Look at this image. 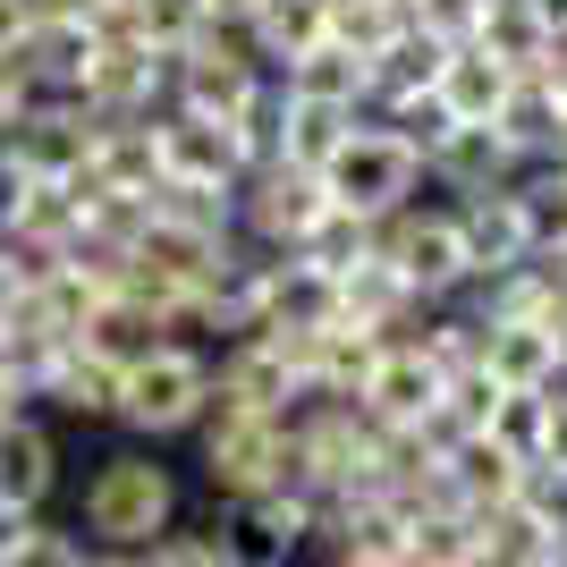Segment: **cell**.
Returning a JSON list of instances; mask_svg holds the SVG:
<instances>
[{"label":"cell","mask_w":567,"mask_h":567,"mask_svg":"<svg viewBox=\"0 0 567 567\" xmlns=\"http://www.w3.org/2000/svg\"><path fill=\"white\" fill-rule=\"evenodd\" d=\"M322 213H331V204H322V178L297 169V162H262V169H246V187H237V237L262 246V255H297Z\"/></svg>","instance_id":"9c48e42d"},{"label":"cell","mask_w":567,"mask_h":567,"mask_svg":"<svg viewBox=\"0 0 567 567\" xmlns=\"http://www.w3.org/2000/svg\"><path fill=\"white\" fill-rule=\"evenodd\" d=\"M69 348H76V339H60L51 322H34V313H9V331H0V373L18 381V399L34 406V399L51 390V373L69 364Z\"/></svg>","instance_id":"f1b7e54d"},{"label":"cell","mask_w":567,"mask_h":567,"mask_svg":"<svg viewBox=\"0 0 567 567\" xmlns=\"http://www.w3.org/2000/svg\"><path fill=\"white\" fill-rule=\"evenodd\" d=\"M508 85H517V76L466 43V51H450V60H441V85H432V102L450 111V127H492L499 102H508Z\"/></svg>","instance_id":"83f0119b"},{"label":"cell","mask_w":567,"mask_h":567,"mask_svg":"<svg viewBox=\"0 0 567 567\" xmlns=\"http://www.w3.org/2000/svg\"><path fill=\"white\" fill-rule=\"evenodd\" d=\"M25 102H34V76H25V60L18 51H0V136L25 118Z\"/></svg>","instance_id":"b9f144b4"},{"label":"cell","mask_w":567,"mask_h":567,"mask_svg":"<svg viewBox=\"0 0 567 567\" xmlns=\"http://www.w3.org/2000/svg\"><path fill=\"white\" fill-rule=\"evenodd\" d=\"M69 525L94 550H153L162 534L187 525V474L169 466V450H144V441H111L102 457H85L69 492Z\"/></svg>","instance_id":"6da1fadb"},{"label":"cell","mask_w":567,"mask_h":567,"mask_svg":"<svg viewBox=\"0 0 567 567\" xmlns=\"http://www.w3.org/2000/svg\"><path fill=\"white\" fill-rule=\"evenodd\" d=\"M271 85H280L288 102H331V111H355V118H364V60H355L348 43H313L306 60L271 69Z\"/></svg>","instance_id":"4316f807"},{"label":"cell","mask_w":567,"mask_h":567,"mask_svg":"<svg viewBox=\"0 0 567 567\" xmlns=\"http://www.w3.org/2000/svg\"><path fill=\"white\" fill-rule=\"evenodd\" d=\"M69 492V441L51 415H18L0 432V508H25V517H51V499Z\"/></svg>","instance_id":"4fadbf2b"},{"label":"cell","mask_w":567,"mask_h":567,"mask_svg":"<svg viewBox=\"0 0 567 567\" xmlns=\"http://www.w3.org/2000/svg\"><path fill=\"white\" fill-rule=\"evenodd\" d=\"M0 331H9V322H0Z\"/></svg>","instance_id":"db71d44e"},{"label":"cell","mask_w":567,"mask_h":567,"mask_svg":"<svg viewBox=\"0 0 567 567\" xmlns=\"http://www.w3.org/2000/svg\"><path fill=\"white\" fill-rule=\"evenodd\" d=\"M34 415H51L60 432H111V415H118V364L69 348V364L51 373V390L34 399Z\"/></svg>","instance_id":"44dd1931"},{"label":"cell","mask_w":567,"mask_h":567,"mask_svg":"<svg viewBox=\"0 0 567 567\" xmlns=\"http://www.w3.org/2000/svg\"><path fill=\"white\" fill-rule=\"evenodd\" d=\"M237 34H246V51H255L262 69H288L313 43H331V0H262Z\"/></svg>","instance_id":"d4e9b609"},{"label":"cell","mask_w":567,"mask_h":567,"mask_svg":"<svg viewBox=\"0 0 567 567\" xmlns=\"http://www.w3.org/2000/svg\"><path fill=\"white\" fill-rule=\"evenodd\" d=\"M508 508H517V517H534L550 543H567V474L525 466V474H517V499H508Z\"/></svg>","instance_id":"74e56055"},{"label":"cell","mask_w":567,"mask_h":567,"mask_svg":"<svg viewBox=\"0 0 567 567\" xmlns=\"http://www.w3.org/2000/svg\"><path fill=\"white\" fill-rule=\"evenodd\" d=\"M85 195H162V153H153V118H94V153H85Z\"/></svg>","instance_id":"e0dca14e"},{"label":"cell","mask_w":567,"mask_h":567,"mask_svg":"<svg viewBox=\"0 0 567 567\" xmlns=\"http://www.w3.org/2000/svg\"><path fill=\"white\" fill-rule=\"evenodd\" d=\"M271 94V69H262L246 34L237 25H213V34H195L178 60H169V111H195V118H246L255 102Z\"/></svg>","instance_id":"8992f818"},{"label":"cell","mask_w":567,"mask_h":567,"mask_svg":"<svg viewBox=\"0 0 567 567\" xmlns=\"http://www.w3.org/2000/svg\"><path fill=\"white\" fill-rule=\"evenodd\" d=\"M373 255L390 262L424 306H457V288L474 280V271H466V246H457V220H450L441 195H415L406 213L381 220V229H373Z\"/></svg>","instance_id":"52a82bcc"},{"label":"cell","mask_w":567,"mask_h":567,"mask_svg":"<svg viewBox=\"0 0 567 567\" xmlns=\"http://www.w3.org/2000/svg\"><path fill=\"white\" fill-rule=\"evenodd\" d=\"M406 567H483V517H466V508L406 517Z\"/></svg>","instance_id":"4dcf8cb0"},{"label":"cell","mask_w":567,"mask_h":567,"mask_svg":"<svg viewBox=\"0 0 567 567\" xmlns=\"http://www.w3.org/2000/svg\"><path fill=\"white\" fill-rule=\"evenodd\" d=\"M69 102H85L94 118H153V111H169V60H153L136 43H102Z\"/></svg>","instance_id":"5bb4252c"},{"label":"cell","mask_w":567,"mask_h":567,"mask_svg":"<svg viewBox=\"0 0 567 567\" xmlns=\"http://www.w3.org/2000/svg\"><path fill=\"white\" fill-rule=\"evenodd\" d=\"M441 406V373H432L415 348H381L373 381L355 390V415L373 432H424V415Z\"/></svg>","instance_id":"ac0fdd59"},{"label":"cell","mask_w":567,"mask_h":567,"mask_svg":"<svg viewBox=\"0 0 567 567\" xmlns=\"http://www.w3.org/2000/svg\"><path fill=\"white\" fill-rule=\"evenodd\" d=\"M18 195H25V169L0 153V237H9V220H18Z\"/></svg>","instance_id":"f6af8a7d"},{"label":"cell","mask_w":567,"mask_h":567,"mask_svg":"<svg viewBox=\"0 0 567 567\" xmlns=\"http://www.w3.org/2000/svg\"><path fill=\"white\" fill-rule=\"evenodd\" d=\"M474 51H483V60H499L508 76H543L550 51H559V25H550L543 0H492V9H483V25H474Z\"/></svg>","instance_id":"ffe728a7"},{"label":"cell","mask_w":567,"mask_h":567,"mask_svg":"<svg viewBox=\"0 0 567 567\" xmlns=\"http://www.w3.org/2000/svg\"><path fill=\"white\" fill-rule=\"evenodd\" d=\"M550 567H567V550H559V559H550Z\"/></svg>","instance_id":"f5cc1de1"},{"label":"cell","mask_w":567,"mask_h":567,"mask_svg":"<svg viewBox=\"0 0 567 567\" xmlns=\"http://www.w3.org/2000/svg\"><path fill=\"white\" fill-rule=\"evenodd\" d=\"M85 567H136V559H127V550H94Z\"/></svg>","instance_id":"681fc988"},{"label":"cell","mask_w":567,"mask_h":567,"mask_svg":"<svg viewBox=\"0 0 567 567\" xmlns=\"http://www.w3.org/2000/svg\"><path fill=\"white\" fill-rule=\"evenodd\" d=\"M94 559V543L76 534V525H60V517H34V534L18 543V559L9 567H85Z\"/></svg>","instance_id":"ab89813d"},{"label":"cell","mask_w":567,"mask_h":567,"mask_svg":"<svg viewBox=\"0 0 567 567\" xmlns=\"http://www.w3.org/2000/svg\"><path fill=\"white\" fill-rule=\"evenodd\" d=\"M195 474L204 492L229 508V499L255 492H288L297 483V415H237V406H213L204 432H195Z\"/></svg>","instance_id":"3957f363"},{"label":"cell","mask_w":567,"mask_h":567,"mask_svg":"<svg viewBox=\"0 0 567 567\" xmlns=\"http://www.w3.org/2000/svg\"><path fill=\"white\" fill-rule=\"evenodd\" d=\"M271 94H280V85H271ZM348 127H355V111H331V102H288L280 94V162H297V169L322 178V162L348 144Z\"/></svg>","instance_id":"f546056e"},{"label":"cell","mask_w":567,"mask_h":567,"mask_svg":"<svg viewBox=\"0 0 567 567\" xmlns=\"http://www.w3.org/2000/svg\"><path fill=\"white\" fill-rule=\"evenodd\" d=\"M406 9H415V34H432V43L466 51V43H474V25H483V9H492V0H406Z\"/></svg>","instance_id":"60d3db41"},{"label":"cell","mask_w":567,"mask_h":567,"mask_svg":"<svg viewBox=\"0 0 567 567\" xmlns=\"http://www.w3.org/2000/svg\"><path fill=\"white\" fill-rule=\"evenodd\" d=\"M567 543H550L534 517H517V508H499V517H483V567H550Z\"/></svg>","instance_id":"d590c367"},{"label":"cell","mask_w":567,"mask_h":567,"mask_svg":"<svg viewBox=\"0 0 567 567\" xmlns=\"http://www.w3.org/2000/svg\"><path fill=\"white\" fill-rule=\"evenodd\" d=\"M517 178H525V162L492 136V127H450V136H441V153L424 162V195H441V204L499 195V187H517Z\"/></svg>","instance_id":"2e32d148"},{"label":"cell","mask_w":567,"mask_h":567,"mask_svg":"<svg viewBox=\"0 0 567 567\" xmlns=\"http://www.w3.org/2000/svg\"><path fill=\"white\" fill-rule=\"evenodd\" d=\"M204 415H213V348H195V339H162L118 373V415H111L118 441L169 450V441H195Z\"/></svg>","instance_id":"7a4b0ae2"},{"label":"cell","mask_w":567,"mask_h":567,"mask_svg":"<svg viewBox=\"0 0 567 567\" xmlns=\"http://www.w3.org/2000/svg\"><path fill=\"white\" fill-rule=\"evenodd\" d=\"M550 271H559V280H567V246H550Z\"/></svg>","instance_id":"f907efd6"},{"label":"cell","mask_w":567,"mask_h":567,"mask_svg":"<svg viewBox=\"0 0 567 567\" xmlns=\"http://www.w3.org/2000/svg\"><path fill=\"white\" fill-rule=\"evenodd\" d=\"M213 406H237V415H297L306 390H297V364H288L271 339L246 331V339H229V348H213Z\"/></svg>","instance_id":"7c38bea8"},{"label":"cell","mask_w":567,"mask_h":567,"mask_svg":"<svg viewBox=\"0 0 567 567\" xmlns=\"http://www.w3.org/2000/svg\"><path fill=\"white\" fill-rule=\"evenodd\" d=\"M153 153H162V187H204V195H237L246 187V153L220 118L195 111H153Z\"/></svg>","instance_id":"30bf717a"},{"label":"cell","mask_w":567,"mask_h":567,"mask_svg":"<svg viewBox=\"0 0 567 567\" xmlns=\"http://www.w3.org/2000/svg\"><path fill=\"white\" fill-rule=\"evenodd\" d=\"M162 339H169V331H162V322H153L144 306L111 297V306H94V322L76 331V348H85V355H102V364H118V373H127V364H136V355H153Z\"/></svg>","instance_id":"1f68e13d"},{"label":"cell","mask_w":567,"mask_h":567,"mask_svg":"<svg viewBox=\"0 0 567 567\" xmlns=\"http://www.w3.org/2000/svg\"><path fill=\"white\" fill-rule=\"evenodd\" d=\"M34 34V0H0V51H18Z\"/></svg>","instance_id":"ee69618b"},{"label":"cell","mask_w":567,"mask_h":567,"mask_svg":"<svg viewBox=\"0 0 567 567\" xmlns=\"http://www.w3.org/2000/svg\"><path fill=\"white\" fill-rule=\"evenodd\" d=\"M364 255H373V229H364L355 213H322V220L306 229V246H297V262H306V271H322V280H348Z\"/></svg>","instance_id":"836d02e7"},{"label":"cell","mask_w":567,"mask_h":567,"mask_svg":"<svg viewBox=\"0 0 567 567\" xmlns=\"http://www.w3.org/2000/svg\"><path fill=\"white\" fill-rule=\"evenodd\" d=\"M297 492L313 508H339V499H373L381 492V432L339 399L297 406Z\"/></svg>","instance_id":"277c9868"},{"label":"cell","mask_w":567,"mask_h":567,"mask_svg":"<svg viewBox=\"0 0 567 567\" xmlns=\"http://www.w3.org/2000/svg\"><path fill=\"white\" fill-rule=\"evenodd\" d=\"M483 373L499 390H559L567 364H559V339L543 322H499V331H483Z\"/></svg>","instance_id":"484cf974"},{"label":"cell","mask_w":567,"mask_h":567,"mask_svg":"<svg viewBox=\"0 0 567 567\" xmlns=\"http://www.w3.org/2000/svg\"><path fill=\"white\" fill-rule=\"evenodd\" d=\"M406 348L424 355L441 381H457V373H483V322L474 313H457V306H432L424 313V331L406 339Z\"/></svg>","instance_id":"d6a6232c"},{"label":"cell","mask_w":567,"mask_h":567,"mask_svg":"<svg viewBox=\"0 0 567 567\" xmlns=\"http://www.w3.org/2000/svg\"><path fill=\"white\" fill-rule=\"evenodd\" d=\"M415 195H424V162H415L390 127H373V118H355L348 144L322 162V204H331V213H355L364 229H381L390 213H406Z\"/></svg>","instance_id":"5b68a950"},{"label":"cell","mask_w":567,"mask_h":567,"mask_svg":"<svg viewBox=\"0 0 567 567\" xmlns=\"http://www.w3.org/2000/svg\"><path fill=\"white\" fill-rule=\"evenodd\" d=\"M18 415H34V406H25V399H18V381H9V373H0V432H9V424H18Z\"/></svg>","instance_id":"c3c4849f"},{"label":"cell","mask_w":567,"mask_h":567,"mask_svg":"<svg viewBox=\"0 0 567 567\" xmlns=\"http://www.w3.org/2000/svg\"><path fill=\"white\" fill-rule=\"evenodd\" d=\"M136 567H237L229 543H220L213 525H178V534H162L153 550H136Z\"/></svg>","instance_id":"f35d334b"},{"label":"cell","mask_w":567,"mask_h":567,"mask_svg":"<svg viewBox=\"0 0 567 567\" xmlns=\"http://www.w3.org/2000/svg\"><path fill=\"white\" fill-rule=\"evenodd\" d=\"M213 534L229 543V559H237V567H297V559L313 550V534H322V508H313V499L288 483V492L229 499Z\"/></svg>","instance_id":"ba28073f"},{"label":"cell","mask_w":567,"mask_h":567,"mask_svg":"<svg viewBox=\"0 0 567 567\" xmlns=\"http://www.w3.org/2000/svg\"><path fill=\"white\" fill-rule=\"evenodd\" d=\"M517 457L499 450L492 432H466V441H450L441 450V492H450V508H466V517H499L508 499H517Z\"/></svg>","instance_id":"d6986e66"},{"label":"cell","mask_w":567,"mask_h":567,"mask_svg":"<svg viewBox=\"0 0 567 567\" xmlns=\"http://www.w3.org/2000/svg\"><path fill=\"white\" fill-rule=\"evenodd\" d=\"M534 466H550V474H567V381L550 390V432H543V457Z\"/></svg>","instance_id":"7bdbcfd3"},{"label":"cell","mask_w":567,"mask_h":567,"mask_svg":"<svg viewBox=\"0 0 567 567\" xmlns=\"http://www.w3.org/2000/svg\"><path fill=\"white\" fill-rule=\"evenodd\" d=\"M0 153L25 169V178H85V153H94V111L69 94H34L25 118L0 136Z\"/></svg>","instance_id":"8fae6325"},{"label":"cell","mask_w":567,"mask_h":567,"mask_svg":"<svg viewBox=\"0 0 567 567\" xmlns=\"http://www.w3.org/2000/svg\"><path fill=\"white\" fill-rule=\"evenodd\" d=\"M76 237H85V187H76V178H25L9 246H25V255H69Z\"/></svg>","instance_id":"7402d4cb"},{"label":"cell","mask_w":567,"mask_h":567,"mask_svg":"<svg viewBox=\"0 0 567 567\" xmlns=\"http://www.w3.org/2000/svg\"><path fill=\"white\" fill-rule=\"evenodd\" d=\"M483 432H492L517 466H534V457H543V432H550V390H499V406H492Z\"/></svg>","instance_id":"e575fe53"},{"label":"cell","mask_w":567,"mask_h":567,"mask_svg":"<svg viewBox=\"0 0 567 567\" xmlns=\"http://www.w3.org/2000/svg\"><path fill=\"white\" fill-rule=\"evenodd\" d=\"M450 220H457V246H466V271H474V280H492V271H517V262L543 255V246H534V229H525L517 187H499V195H466V204H450Z\"/></svg>","instance_id":"9a60e30c"},{"label":"cell","mask_w":567,"mask_h":567,"mask_svg":"<svg viewBox=\"0 0 567 567\" xmlns=\"http://www.w3.org/2000/svg\"><path fill=\"white\" fill-rule=\"evenodd\" d=\"M255 9H262V0H204V18H213V25H246Z\"/></svg>","instance_id":"7dc6e473"},{"label":"cell","mask_w":567,"mask_h":567,"mask_svg":"<svg viewBox=\"0 0 567 567\" xmlns=\"http://www.w3.org/2000/svg\"><path fill=\"white\" fill-rule=\"evenodd\" d=\"M517 204H525V229H534V246H543V255H550V246H567V178H559L550 162H534V169L517 178Z\"/></svg>","instance_id":"8d00e7d4"},{"label":"cell","mask_w":567,"mask_h":567,"mask_svg":"<svg viewBox=\"0 0 567 567\" xmlns=\"http://www.w3.org/2000/svg\"><path fill=\"white\" fill-rule=\"evenodd\" d=\"M25 534H34V517H25V508H0V567L18 559V543Z\"/></svg>","instance_id":"bcb514c9"},{"label":"cell","mask_w":567,"mask_h":567,"mask_svg":"<svg viewBox=\"0 0 567 567\" xmlns=\"http://www.w3.org/2000/svg\"><path fill=\"white\" fill-rule=\"evenodd\" d=\"M550 169H559V178H567V153H559V162H550Z\"/></svg>","instance_id":"816d5d0a"},{"label":"cell","mask_w":567,"mask_h":567,"mask_svg":"<svg viewBox=\"0 0 567 567\" xmlns=\"http://www.w3.org/2000/svg\"><path fill=\"white\" fill-rule=\"evenodd\" d=\"M381 348H390V339H381V331H355V322H331V331H313V364H306V406H313V399H339V406H355V390L373 381Z\"/></svg>","instance_id":"603a6c76"},{"label":"cell","mask_w":567,"mask_h":567,"mask_svg":"<svg viewBox=\"0 0 567 567\" xmlns=\"http://www.w3.org/2000/svg\"><path fill=\"white\" fill-rule=\"evenodd\" d=\"M492 136L508 144L525 169L567 153V118H559V102H550L543 76H517V85H508V102H499V118H492Z\"/></svg>","instance_id":"cb8c5ba5"}]
</instances>
